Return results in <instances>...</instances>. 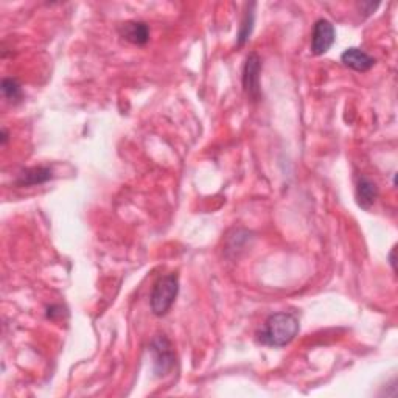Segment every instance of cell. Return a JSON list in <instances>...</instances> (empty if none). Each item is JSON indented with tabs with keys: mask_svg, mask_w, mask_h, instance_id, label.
<instances>
[{
	"mask_svg": "<svg viewBox=\"0 0 398 398\" xmlns=\"http://www.w3.org/2000/svg\"><path fill=\"white\" fill-rule=\"evenodd\" d=\"M179 293V277L176 272L166 274L160 277L153 286L150 305L151 311L156 316H165L175 304Z\"/></svg>",
	"mask_w": 398,
	"mask_h": 398,
	"instance_id": "obj_2",
	"label": "cell"
},
{
	"mask_svg": "<svg viewBox=\"0 0 398 398\" xmlns=\"http://www.w3.org/2000/svg\"><path fill=\"white\" fill-rule=\"evenodd\" d=\"M254 3L248 6V11L245 17H243L241 21V27L239 31V37H236V42H239V46H245L248 42V40L252 35V30H254V22H255V15H254Z\"/></svg>",
	"mask_w": 398,
	"mask_h": 398,
	"instance_id": "obj_10",
	"label": "cell"
},
{
	"mask_svg": "<svg viewBox=\"0 0 398 398\" xmlns=\"http://www.w3.org/2000/svg\"><path fill=\"white\" fill-rule=\"evenodd\" d=\"M51 178H53V171L49 166H33V168L24 170L19 175L16 184L19 187H30V185L47 182Z\"/></svg>",
	"mask_w": 398,
	"mask_h": 398,
	"instance_id": "obj_9",
	"label": "cell"
},
{
	"mask_svg": "<svg viewBox=\"0 0 398 398\" xmlns=\"http://www.w3.org/2000/svg\"><path fill=\"white\" fill-rule=\"evenodd\" d=\"M0 142H2V145H6V142H8V131L6 130H2V139H0Z\"/></svg>",
	"mask_w": 398,
	"mask_h": 398,
	"instance_id": "obj_13",
	"label": "cell"
},
{
	"mask_svg": "<svg viewBox=\"0 0 398 398\" xmlns=\"http://www.w3.org/2000/svg\"><path fill=\"white\" fill-rule=\"evenodd\" d=\"M150 350L153 353V365L156 375L164 377L168 374L175 365V352H173L168 338L165 335H157L151 341Z\"/></svg>",
	"mask_w": 398,
	"mask_h": 398,
	"instance_id": "obj_3",
	"label": "cell"
},
{
	"mask_svg": "<svg viewBox=\"0 0 398 398\" xmlns=\"http://www.w3.org/2000/svg\"><path fill=\"white\" fill-rule=\"evenodd\" d=\"M389 261H390V266H392L394 271H397V266H395V248H392V250H390Z\"/></svg>",
	"mask_w": 398,
	"mask_h": 398,
	"instance_id": "obj_12",
	"label": "cell"
},
{
	"mask_svg": "<svg viewBox=\"0 0 398 398\" xmlns=\"http://www.w3.org/2000/svg\"><path fill=\"white\" fill-rule=\"evenodd\" d=\"M336 40V31L333 24L327 19H319L313 27L311 36V53L320 56L331 49Z\"/></svg>",
	"mask_w": 398,
	"mask_h": 398,
	"instance_id": "obj_5",
	"label": "cell"
},
{
	"mask_svg": "<svg viewBox=\"0 0 398 398\" xmlns=\"http://www.w3.org/2000/svg\"><path fill=\"white\" fill-rule=\"evenodd\" d=\"M300 329L299 319L293 313L271 314L259 333V343L268 347H285L297 336Z\"/></svg>",
	"mask_w": 398,
	"mask_h": 398,
	"instance_id": "obj_1",
	"label": "cell"
},
{
	"mask_svg": "<svg viewBox=\"0 0 398 398\" xmlns=\"http://www.w3.org/2000/svg\"><path fill=\"white\" fill-rule=\"evenodd\" d=\"M341 61L345 67L355 70V72H367V70L375 66L374 58L365 53L364 50L356 47L344 50V53L341 55Z\"/></svg>",
	"mask_w": 398,
	"mask_h": 398,
	"instance_id": "obj_6",
	"label": "cell"
},
{
	"mask_svg": "<svg viewBox=\"0 0 398 398\" xmlns=\"http://www.w3.org/2000/svg\"><path fill=\"white\" fill-rule=\"evenodd\" d=\"M2 94H3V97L11 103L21 101L24 97L22 87L15 78H5L2 81Z\"/></svg>",
	"mask_w": 398,
	"mask_h": 398,
	"instance_id": "obj_11",
	"label": "cell"
},
{
	"mask_svg": "<svg viewBox=\"0 0 398 398\" xmlns=\"http://www.w3.org/2000/svg\"><path fill=\"white\" fill-rule=\"evenodd\" d=\"M378 195H380V191H378L377 184L372 181L370 178L367 176H361L358 179L356 182V201L358 205L364 210H369L372 205L375 204V201L378 199Z\"/></svg>",
	"mask_w": 398,
	"mask_h": 398,
	"instance_id": "obj_8",
	"label": "cell"
},
{
	"mask_svg": "<svg viewBox=\"0 0 398 398\" xmlns=\"http://www.w3.org/2000/svg\"><path fill=\"white\" fill-rule=\"evenodd\" d=\"M120 36L128 42L136 44V46H145L150 41V27L145 22L130 21L120 25Z\"/></svg>",
	"mask_w": 398,
	"mask_h": 398,
	"instance_id": "obj_7",
	"label": "cell"
},
{
	"mask_svg": "<svg viewBox=\"0 0 398 398\" xmlns=\"http://www.w3.org/2000/svg\"><path fill=\"white\" fill-rule=\"evenodd\" d=\"M260 73H261V58L252 51L249 53L245 67H243V89L250 101H259L261 98L260 87Z\"/></svg>",
	"mask_w": 398,
	"mask_h": 398,
	"instance_id": "obj_4",
	"label": "cell"
}]
</instances>
